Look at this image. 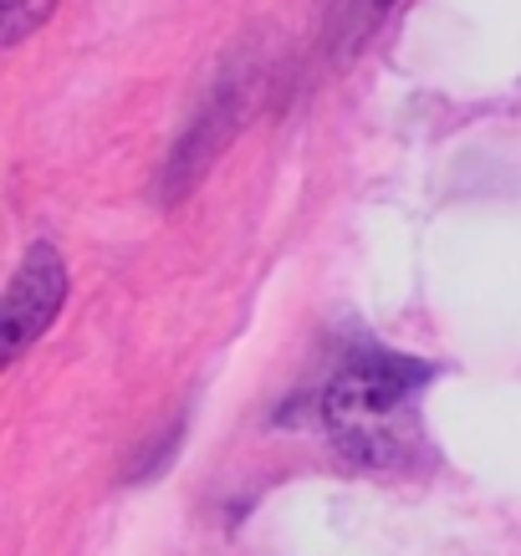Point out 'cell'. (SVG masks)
I'll return each mask as SVG.
<instances>
[{
	"label": "cell",
	"mask_w": 521,
	"mask_h": 556,
	"mask_svg": "<svg viewBox=\"0 0 521 556\" xmlns=\"http://www.w3.org/2000/svg\"><path fill=\"white\" fill-rule=\"evenodd\" d=\"M430 383V363L399 353H358L322 393V424L333 450L358 470H388L414 450V399Z\"/></svg>",
	"instance_id": "1"
},
{
	"label": "cell",
	"mask_w": 521,
	"mask_h": 556,
	"mask_svg": "<svg viewBox=\"0 0 521 556\" xmlns=\"http://www.w3.org/2000/svg\"><path fill=\"white\" fill-rule=\"evenodd\" d=\"M62 302H67V266H62L51 240H36L26 261H21L11 291H5V306H0V357L16 363L57 321Z\"/></svg>",
	"instance_id": "2"
},
{
	"label": "cell",
	"mask_w": 521,
	"mask_h": 556,
	"mask_svg": "<svg viewBox=\"0 0 521 556\" xmlns=\"http://www.w3.org/2000/svg\"><path fill=\"white\" fill-rule=\"evenodd\" d=\"M51 5H57V0H0V41H5V47L26 41V36L51 16Z\"/></svg>",
	"instance_id": "3"
}]
</instances>
